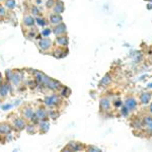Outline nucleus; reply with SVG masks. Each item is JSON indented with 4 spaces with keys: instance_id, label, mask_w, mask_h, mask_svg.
Here are the masks:
<instances>
[{
    "instance_id": "1",
    "label": "nucleus",
    "mask_w": 152,
    "mask_h": 152,
    "mask_svg": "<svg viewBox=\"0 0 152 152\" xmlns=\"http://www.w3.org/2000/svg\"><path fill=\"white\" fill-rule=\"evenodd\" d=\"M19 114L20 117L23 118L28 123H34V124H38L36 117H35V107L29 104H23L19 109Z\"/></svg>"
},
{
    "instance_id": "2",
    "label": "nucleus",
    "mask_w": 152,
    "mask_h": 152,
    "mask_svg": "<svg viewBox=\"0 0 152 152\" xmlns=\"http://www.w3.org/2000/svg\"><path fill=\"white\" fill-rule=\"evenodd\" d=\"M37 46H38V49L40 50V52L44 54H49L51 53V51H52L54 47V42L49 37H42L40 40H38Z\"/></svg>"
},
{
    "instance_id": "3",
    "label": "nucleus",
    "mask_w": 152,
    "mask_h": 152,
    "mask_svg": "<svg viewBox=\"0 0 152 152\" xmlns=\"http://www.w3.org/2000/svg\"><path fill=\"white\" fill-rule=\"evenodd\" d=\"M62 102V96H60L57 94H53L51 95H47L43 100V104L48 109H57Z\"/></svg>"
},
{
    "instance_id": "4",
    "label": "nucleus",
    "mask_w": 152,
    "mask_h": 152,
    "mask_svg": "<svg viewBox=\"0 0 152 152\" xmlns=\"http://www.w3.org/2000/svg\"><path fill=\"white\" fill-rule=\"evenodd\" d=\"M42 86L47 88L48 90L52 92H56V91H59L61 87H62V84L60 83V81L56 79H53L51 77H48L47 75H45V78L43 80V83H42Z\"/></svg>"
},
{
    "instance_id": "5",
    "label": "nucleus",
    "mask_w": 152,
    "mask_h": 152,
    "mask_svg": "<svg viewBox=\"0 0 152 152\" xmlns=\"http://www.w3.org/2000/svg\"><path fill=\"white\" fill-rule=\"evenodd\" d=\"M35 117L37 121H47L49 120V111L48 107L43 104V105H38L35 109Z\"/></svg>"
},
{
    "instance_id": "6",
    "label": "nucleus",
    "mask_w": 152,
    "mask_h": 152,
    "mask_svg": "<svg viewBox=\"0 0 152 152\" xmlns=\"http://www.w3.org/2000/svg\"><path fill=\"white\" fill-rule=\"evenodd\" d=\"M13 116H14V115H13ZM26 125H28V122H26V120H24L23 118H21V117L14 116L11 119L12 128H13L14 130H16V131H18V132H20V131H23V130L26 129Z\"/></svg>"
},
{
    "instance_id": "7",
    "label": "nucleus",
    "mask_w": 152,
    "mask_h": 152,
    "mask_svg": "<svg viewBox=\"0 0 152 152\" xmlns=\"http://www.w3.org/2000/svg\"><path fill=\"white\" fill-rule=\"evenodd\" d=\"M23 82V74H21L20 71L18 70H12V74H11V78H10V82L12 83L14 86H19L20 83Z\"/></svg>"
},
{
    "instance_id": "8",
    "label": "nucleus",
    "mask_w": 152,
    "mask_h": 152,
    "mask_svg": "<svg viewBox=\"0 0 152 152\" xmlns=\"http://www.w3.org/2000/svg\"><path fill=\"white\" fill-rule=\"evenodd\" d=\"M52 33L56 37L62 36V35H67V26L64 23H61L57 24V26H52Z\"/></svg>"
},
{
    "instance_id": "9",
    "label": "nucleus",
    "mask_w": 152,
    "mask_h": 152,
    "mask_svg": "<svg viewBox=\"0 0 152 152\" xmlns=\"http://www.w3.org/2000/svg\"><path fill=\"white\" fill-rule=\"evenodd\" d=\"M67 48H62V47H53L52 51H51V54L54 56L55 58L61 59V58H64L65 56H67Z\"/></svg>"
},
{
    "instance_id": "10",
    "label": "nucleus",
    "mask_w": 152,
    "mask_h": 152,
    "mask_svg": "<svg viewBox=\"0 0 152 152\" xmlns=\"http://www.w3.org/2000/svg\"><path fill=\"white\" fill-rule=\"evenodd\" d=\"M54 43L58 46V47H62V48H68L69 45V38L67 35H62V36H58L55 38Z\"/></svg>"
},
{
    "instance_id": "11",
    "label": "nucleus",
    "mask_w": 152,
    "mask_h": 152,
    "mask_svg": "<svg viewBox=\"0 0 152 152\" xmlns=\"http://www.w3.org/2000/svg\"><path fill=\"white\" fill-rule=\"evenodd\" d=\"M49 23H50L51 26H57V24L63 23V16L62 14H58V13H50L49 15V19H48Z\"/></svg>"
},
{
    "instance_id": "12",
    "label": "nucleus",
    "mask_w": 152,
    "mask_h": 152,
    "mask_svg": "<svg viewBox=\"0 0 152 152\" xmlns=\"http://www.w3.org/2000/svg\"><path fill=\"white\" fill-rule=\"evenodd\" d=\"M12 130H13V128H12L11 124L6 123V122L0 123V137L9 135L12 132Z\"/></svg>"
},
{
    "instance_id": "13",
    "label": "nucleus",
    "mask_w": 152,
    "mask_h": 152,
    "mask_svg": "<svg viewBox=\"0 0 152 152\" xmlns=\"http://www.w3.org/2000/svg\"><path fill=\"white\" fill-rule=\"evenodd\" d=\"M9 89H10V85L9 83L6 81H4L3 84L0 86V102H3V100L6 99L7 95H8Z\"/></svg>"
},
{
    "instance_id": "14",
    "label": "nucleus",
    "mask_w": 152,
    "mask_h": 152,
    "mask_svg": "<svg viewBox=\"0 0 152 152\" xmlns=\"http://www.w3.org/2000/svg\"><path fill=\"white\" fill-rule=\"evenodd\" d=\"M82 149V144L80 142L71 141L67 144L65 148L62 149V151H79Z\"/></svg>"
},
{
    "instance_id": "15",
    "label": "nucleus",
    "mask_w": 152,
    "mask_h": 152,
    "mask_svg": "<svg viewBox=\"0 0 152 152\" xmlns=\"http://www.w3.org/2000/svg\"><path fill=\"white\" fill-rule=\"evenodd\" d=\"M53 13H58V14H62L65 11V5L64 2L62 0H56L55 4H54L53 8L51 9Z\"/></svg>"
},
{
    "instance_id": "16",
    "label": "nucleus",
    "mask_w": 152,
    "mask_h": 152,
    "mask_svg": "<svg viewBox=\"0 0 152 152\" xmlns=\"http://www.w3.org/2000/svg\"><path fill=\"white\" fill-rule=\"evenodd\" d=\"M37 127H38V133L46 134L50 129L49 120H47V121H39L38 124H37Z\"/></svg>"
},
{
    "instance_id": "17",
    "label": "nucleus",
    "mask_w": 152,
    "mask_h": 152,
    "mask_svg": "<svg viewBox=\"0 0 152 152\" xmlns=\"http://www.w3.org/2000/svg\"><path fill=\"white\" fill-rule=\"evenodd\" d=\"M23 26L26 28H31L36 26V18L31 14H26L23 18Z\"/></svg>"
},
{
    "instance_id": "18",
    "label": "nucleus",
    "mask_w": 152,
    "mask_h": 152,
    "mask_svg": "<svg viewBox=\"0 0 152 152\" xmlns=\"http://www.w3.org/2000/svg\"><path fill=\"white\" fill-rule=\"evenodd\" d=\"M125 107H127V110H128L129 112L131 111H134L135 109H136L137 107V100L134 99V97L130 96V97H127V99L125 100Z\"/></svg>"
},
{
    "instance_id": "19",
    "label": "nucleus",
    "mask_w": 152,
    "mask_h": 152,
    "mask_svg": "<svg viewBox=\"0 0 152 152\" xmlns=\"http://www.w3.org/2000/svg\"><path fill=\"white\" fill-rule=\"evenodd\" d=\"M99 109L102 112H109L111 110V102L107 97H102L99 100Z\"/></svg>"
},
{
    "instance_id": "20",
    "label": "nucleus",
    "mask_w": 152,
    "mask_h": 152,
    "mask_svg": "<svg viewBox=\"0 0 152 152\" xmlns=\"http://www.w3.org/2000/svg\"><path fill=\"white\" fill-rule=\"evenodd\" d=\"M112 82V76L109 74V73H107L104 77L102 78V80H100L99 82V86L100 87H105L107 86V85H110Z\"/></svg>"
},
{
    "instance_id": "21",
    "label": "nucleus",
    "mask_w": 152,
    "mask_h": 152,
    "mask_svg": "<svg viewBox=\"0 0 152 152\" xmlns=\"http://www.w3.org/2000/svg\"><path fill=\"white\" fill-rule=\"evenodd\" d=\"M2 4L5 6L7 10H13L16 7V0H4Z\"/></svg>"
},
{
    "instance_id": "22",
    "label": "nucleus",
    "mask_w": 152,
    "mask_h": 152,
    "mask_svg": "<svg viewBox=\"0 0 152 152\" xmlns=\"http://www.w3.org/2000/svg\"><path fill=\"white\" fill-rule=\"evenodd\" d=\"M39 35L38 28L36 26H31V28H28V34H26V38L28 39H35L37 38V36Z\"/></svg>"
},
{
    "instance_id": "23",
    "label": "nucleus",
    "mask_w": 152,
    "mask_h": 152,
    "mask_svg": "<svg viewBox=\"0 0 152 152\" xmlns=\"http://www.w3.org/2000/svg\"><path fill=\"white\" fill-rule=\"evenodd\" d=\"M45 75L46 74H44L41 71H35V72H34V78H35L36 82L38 83V84H42V83H43Z\"/></svg>"
},
{
    "instance_id": "24",
    "label": "nucleus",
    "mask_w": 152,
    "mask_h": 152,
    "mask_svg": "<svg viewBox=\"0 0 152 152\" xmlns=\"http://www.w3.org/2000/svg\"><path fill=\"white\" fill-rule=\"evenodd\" d=\"M58 94H59L60 96H62V97H68L71 94V90L67 86H64V85H62V87L59 89Z\"/></svg>"
},
{
    "instance_id": "25",
    "label": "nucleus",
    "mask_w": 152,
    "mask_h": 152,
    "mask_svg": "<svg viewBox=\"0 0 152 152\" xmlns=\"http://www.w3.org/2000/svg\"><path fill=\"white\" fill-rule=\"evenodd\" d=\"M150 99H151V94H149V92H143V94H141V95H140V102H141L142 104H149Z\"/></svg>"
},
{
    "instance_id": "26",
    "label": "nucleus",
    "mask_w": 152,
    "mask_h": 152,
    "mask_svg": "<svg viewBox=\"0 0 152 152\" xmlns=\"http://www.w3.org/2000/svg\"><path fill=\"white\" fill-rule=\"evenodd\" d=\"M36 18V23L38 24V26H40L41 28H45L47 24H49L48 19H46L43 15L38 16V18Z\"/></svg>"
},
{
    "instance_id": "27",
    "label": "nucleus",
    "mask_w": 152,
    "mask_h": 152,
    "mask_svg": "<svg viewBox=\"0 0 152 152\" xmlns=\"http://www.w3.org/2000/svg\"><path fill=\"white\" fill-rule=\"evenodd\" d=\"M29 10H31V14L34 18H38V16L42 15V12L40 10V8L38 7V5H31Z\"/></svg>"
},
{
    "instance_id": "28",
    "label": "nucleus",
    "mask_w": 152,
    "mask_h": 152,
    "mask_svg": "<svg viewBox=\"0 0 152 152\" xmlns=\"http://www.w3.org/2000/svg\"><path fill=\"white\" fill-rule=\"evenodd\" d=\"M7 16V9L3 4L0 3V20H3Z\"/></svg>"
},
{
    "instance_id": "29",
    "label": "nucleus",
    "mask_w": 152,
    "mask_h": 152,
    "mask_svg": "<svg viewBox=\"0 0 152 152\" xmlns=\"http://www.w3.org/2000/svg\"><path fill=\"white\" fill-rule=\"evenodd\" d=\"M51 34H53L52 33V28H45L42 31V33H41V36L42 37H49L51 35Z\"/></svg>"
},
{
    "instance_id": "30",
    "label": "nucleus",
    "mask_w": 152,
    "mask_h": 152,
    "mask_svg": "<svg viewBox=\"0 0 152 152\" xmlns=\"http://www.w3.org/2000/svg\"><path fill=\"white\" fill-rule=\"evenodd\" d=\"M55 1L56 0H47V2H46V8L51 10L53 8L54 4H55Z\"/></svg>"
},
{
    "instance_id": "31",
    "label": "nucleus",
    "mask_w": 152,
    "mask_h": 152,
    "mask_svg": "<svg viewBox=\"0 0 152 152\" xmlns=\"http://www.w3.org/2000/svg\"><path fill=\"white\" fill-rule=\"evenodd\" d=\"M144 124L146 125V126H148V125H151L152 124V117L151 116H146L144 118Z\"/></svg>"
},
{
    "instance_id": "32",
    "label": "nucleus",
    "mask_w": 152,
    "mask_h": 152,
    "mask_svg": "<svg viewBox=\"0 0 152 152\" xmlns=\"http://www.w3.org/2000/svg\"><path fill=\"white\" fill-rule=\"evenodd\" d=\"M87 150L91 151V152H100V151H102L99 148H97V147H95V146H91V145H89L87 147Z\"/></svg>"
},
{
    "instance_id": "33",
    "label": "nucleus",
    "mask_w": 152,
    "mask_h": 152,
    "mask_svg": "<svg viewBox=\"0 0 152 152\" xmlns=\"http://www.w3.org/2000/svg\"><path fill=\"white\" fill-rule=\"evenodd\" d=\"M121 113H122V115H123V116H127V115H128V113H129V111L127 110V107L124 105L123 109H122V111H121Z\"/></svg>"
},
{
    "instance_id": "34",
    "label": "nucleus",
    "mask_w": 152,
    "mask_h": 152,
    "mask_svg": "<svg viewBox=\"0 0 152 152\" xmlns=\"http://www.w3.org/2000/svg\"><path fill=\"white\" fill-rule=\"evenodd\" d=\"M4 81H5V80H4V77H3V75H2L1 73H0V86H1V85L3 84V83H4Z\"/></svg>"
},
{
    "instance_id": "35",
    "label": "nucleus",
    "mask_w": 152,
    "mask_h": 152,
    "mask_svg": "<svg viewBox=\"0 0 152 152\" xmlns=\"http://www.w3.org/2000/svg\"><path fill=\"white\" fill-rule=\"evenodd\" d=\"M146 130L149 132V133H152V124L148 125V126H146Z\"/></svg>"
},
{
    "instance_id": "36",
    "label": "nucleus",
    "mask_w": 152,
    "mask_h": 152,
    "mask_svg": "<svg viewBox=\"0 0 152 152\" xmlns=\"http://www.w3.org/2000/svg\"><path fill=\"white\" fill-rule=\"evenodd\" d=\"M149 112H150V114H152V102L149 104Z\"/></svg>"
},
{
    "instance_id": "37",
    "label": "nucleus",
    "mask_w": 152,
    "mask_h": 152,
    "mask_svg": "<svg viewBox=\"0 0 152 152\" xmlns=\"http://www.w3.org/2000/svg\"><path fill=\"white\" fill-rule=\"evenodd\" d=\"M121 104H122V102H117V104H115L116 107H119V105H121Z\"/></svg>"
},
{
    "instance_id": "38",
    "label": "nucleus",
    "mask_w": 152,
    "mask_h": 152,
    "mask_svg": "<svg viewBox=\"0 0 152 152\" xmlns=\"http://www.w3.org/2000/svg\"><path fill=\"white\" fill-rule=\"evenodd\" d=\"M148 87H152V83H151V84H149V86Z\"/></svg>"
},
{
    "instance_id": "39",
    "label": "nucleus",
    "mask_w": 152,
    "mask_h": 152,
    "mask_svg": "<svg viewBox=\"0 0 152 152\" xmlns=\"http://www.w3.org/2000/svg\"><path fill=\"white\" fill-rule=\"evenodd\" d=\"M149 1H152V0H149Z\"/></svg>"
}]
</instances>
